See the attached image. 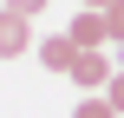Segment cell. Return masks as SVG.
Masks as SVG:
<instances>
[{"label":"cell","instance_id":"7","mask_svg":"<svg viewBox=\"0 0 124 118\" xmlns=\"http://www.w3.org/2000/svg\"><path fill=\"white\" fill-rule=\"evenodd\" d=\"M105 99H111V105H118V112H124V66H118V72H111V85H105Z\"/></svg>","mask_w":124,"mask_h":118},{"label":"cell","instance_id":"6","mask_svg":"<svg viewBox=\"0 0 124 118\" xmlns=\"http://www.w3.org/2000/svg\"><path fill=\"white\" fill-rule=\"evenodd\" d=\"M105 26H111V46H118V39H124V0H111V7H105Z\"/></svg>","mask_w":124,"mask_h":118},{"label":"cell","instance_id":"5","mask_svg":"<svg viewBox=\"0 0 124 118\" xmlns=\"http://www.w3.org/2000/svg\"><path fill=\"white\" fill-rule=\"evenodd\" d=\"M72 118H124V112L111 105V99H105V92H85V99L72 105Z\"/></svg>","mask_w":124,"mask_h":118},{"label":"cell","instance_id":"1","mask_svg":"<svg viewBox=\"0 0 124 118\" xmlns=\"http://www.w3.org/2000/svg\"><path fill=\"white\" fill-rule=\"evenodd\" d=\"M111 72H118V66L105 59V46H78V59H72V72H65V79H72L78 92H105V85H111Z\"/></svg>","mask_w":124,"mask_h":118},{"label":"cell","instance_id":"9","mask_svg":"<svg viewBox=\"0 0 124 118\" xmlns=\"http://www.w3.org/2000/svg\"><path fill=\"white\" fill-rule=\"evenodd\" d=\"M78 7H111V0H78Z\"/></svg>","mask_w":124,"mask_h":118},{"label":"cell","instance_id":"3","mask_svg":"<svg viewBox=\"0 0 124 118\" xmlns=\"http://www.w3.org/2000/svg\"><path fill=\"white\" fill-rule=\"evenodd\" d=\"M65 33H72L78 46H105V39H111V26H105V7H78V20H72Z\"/></svg>","mask_w":124,"mask_h":118},{"label":"cell","instance_id":"8","mask_svg":"<svg viewBox=\"0 0 124 118\" xmlns=\"http://www.w3.org/2000/svg\"><path fill=\"white\" fill-rule=\"evenodd\" d=\"M7 7H13V13H26V20H33V13H39V7H46V0H7Z\"/></svg>","mask_w":124,"mask_h":118},{"label":"cell","instance_id":"2","mask_svg":"<svg viewBox=\"0 0 124 118\" xmlns=\"http://www.w3.org/2000/svg\"><path fill=\"white\" fill-rule=\"evenodd\" d=\"M26 46H33V20L13 13V7H0V59H20Z\"/></svg>","mask_w":124,"mask_h":118},{"label":"cell","instance_id":"4","mask_svg":"<svg viewBox=\"0 0 124 118\" xmlns=\"http://www.w3.org/2000/svg\"><path fill=\"white\" fill-rule=\"evenodd\" d=\"M72 59H78V39H72V33L39 39V66H46V72H72Z\"/></svg>","mask_w":124,"mask_h":118},{"label":"cell","instance_id":"10","mask_svg":"<svg viewBox=\"0 0 124 118\" xmlns=\"http://www.w3.org/2000/svg\"><path fill=\"white\" fill-rule=\"evenodd\" d=\"M118 66H124V39H118Z\"/></svg>","mask_w":124,"mask_h":118}]
</instances>
